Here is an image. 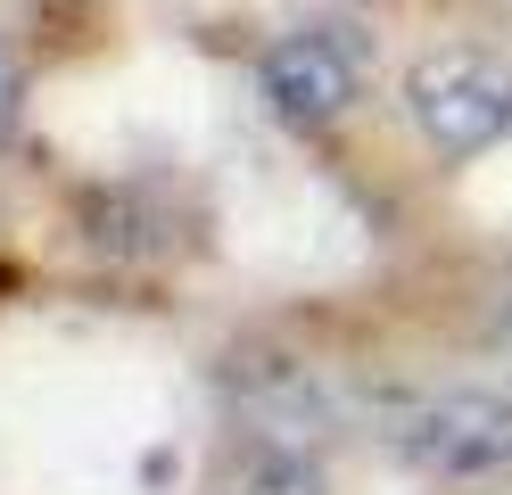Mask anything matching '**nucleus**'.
Here are the masks:
<instances>
[{"label":"nucleus","instance_id":"f257e3e1","mask_svg":"<svg viewBox=\"0 0 512 495\" xmlns=\"http://www.w3.org/2000/svg\"><path fill=\"white\" fill-rule=\"evenodd\" d=\"M405 108L446 157H479L512 132V66L479 50H430L405 75Z\"/></svg>","mask_w":512,"mask_h":495},{"label":"nucleus","instance_id":"f03ea898","mask_svg":"<svg viewBox=\"0 0 512 495\" xmlns=\"http://www.w3.org/2000/svg\"><path fill=\"white\" fill-rule=\"evenodd\" d=\"M397 446L438 479H488L512 462V396L496 388H446L397 413Z\"/></svg>","mask_w":512,"mask_h":495},{"label":"nucleus","instance_id":"7ed1b4c3","mask_svg":"<svg viewBox=\"0 0 512 495\" xmlns=\"http://www.w3.org/2000/svg\"><path fill=\"white\" fill-rule=\"evenodd\" d=\"M256 91H265L290 124H331V116L356 108L364 66H356V50H347L339 33H281L265 50V66H256Z\"/></svg>","mask_w":512,"mask_h":495},{"label":"nucleus","instance_id":"20e7f679","mask_svg":"<svg viewBox=\"0 0 512 495\" xmlns=\"http://www.w3.org/2000/svg\"><path fill=\"white\" fill-rule=\"evenodd\" d=\"M223 495H323V471L306 454H290V446H256Z\"/></svg>","mask_w":512,"mask_h":495},{"label":"nucleus","instance_id":"39448f33","mask_svg":"<svg viewBox=\"0 0 512 495\" xmlns=\"http://www.w3.org/2000/svg\"><path fill=\"white\" fill-rule=\"evenodd\" d=\"M17 124V58H9V42H0V132Z\"/></svg>","mask_w":512,"mask_h":495},{"label":"nucleus","instance_id":"423d86ee","mask_svg":"<svg viewBox=\"0 0 512 495\" xmlns=\"http://www.w3.org/2000/svg\"><path fill=\"white\" fill-rule=\"evenodd\" d=\"M496 347H504V355H512V314H504V322H496Z\"/></svg>","mask_w":512,"mask_h":495}]
</instances>
